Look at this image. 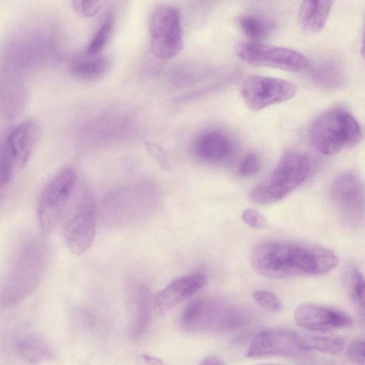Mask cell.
<instances>
[{
  "instance_id": "1",
  "label": "cell",
  "mask_w": 365,
  "mask_h": 365,
  "mask_svg": "<svg viewBox=\"0 0 365 365\" xmlns=\"http://www.w3.org/2000/svg\"><path fill=\"white\" fill-rule=\"evenodd\" d=\"M250 262L259 274L282 279L325 274L337 266L339 259L332 250L317 245L267 240L253 248Z\"/></svg>"
},
{
  "instance_id": "2",
  "label": "cell",
  "mask_w": 365,
  "mask_h": 365,
  "mask_svg": "<svg viewBox=\"0 0 365 365\" xmlns=\"http://www.w3.org/2000/svg\"><path fill=\"white\" fill-rule=\"evenodd\" d=\"M309 141L316 150L332 155L358 144L362 136L355 117L342 108H333L319 115L312 124Z\"/></svg>"
},
{
  "instance_id": "3",
  "label": "cell",
  "mask_w": 365,
  "mask_h": 365,
  "mask_svg": "<svg viewBox=\"0 0 365 365\" xmlns=\"http://www.w3.org/2000/svg\"><path fill=\"white\" fill-rule=\"evenodd\" d=\"M310 168V160L307 155L298 152L285 153L269 176L252 190L251 199L262 205L284 199L305 180Z\"/></svg>"
},
{
  "instance_id": "4",
  "label": "cell",
  "mask_w": 365,
  "mask_h": 365,
  "mask_svg": "<svg viewBox=\"0 0 365 365\" xmlns=\"http://www.w3.org/2000/svg\"><path fill=\"white\" fill-rule=\"evenodd\" d=\"M44 259L43 249L38 243L31 242L22 248L0 289L1 306H13L29 295L38 283Z\"/></svg>"
},
{
  "instance_id": "5",
  "label": "cell",
  "mask_w": 365,
  "mask_h": 365,
  "mask_svg": "<svg viewBox=\"0 0 365 365\" xmlns=\"http://www.w3.org/2000/svg\"><path fill=\"white\" fill-rule=\"evenodd\" d=\"M150 46L158 58L168 60L177 56L183 47V34L179 10L163 4L155 7L149 26Z\"/></svg>"
},
{
  "instance_id": "6",
  "label": "cell",
  "mask_w": 365,
  "mask_h": 365,
  "mask_svg": "<svg viewBox=\"0 0 365 365\" xmlns=\"http://www.w3.org/2000/svg\"><path fill=\"white\" fill-rule=\"evenodd\" d=\"M96 212L93 195L82 190L66 215L63 237L68 249L82 255L91 246L96 234Z\"/></svg>"
},
{
  "instance_id": "7",
  "label": "cell",
  "mask_w": 365,
  "mask_h": 365,
  "mask_svg": "<svg viewBox=\"0 0 365 365\" xmlns=\"http://www.w3.org/2000/svg\"><path fill=\"white\" fill-rule=\"evenodd\" d=\"M77 180L72 167L61 169L43 189L38 202V215L41 233L50 235L69 202Z\"/></svg>"
},
{
  "instance_id": "8",
  "label": "cell",
  "mask_w": 365,
  "mask_h": 365,
  "mask_svg": "<svg viewBox=\"0 0 365 365\" xmlns=\"http://www.w3.org/2000/svg\"><path fill=\"white\" fill-rule=\"evenodd\" d=\"M235 49L242 61L255 66L299 71L309 64L307 58L299 51L257 41L239 42Z\"/></svg>"
},
{
  "instance_id": "9",
  "label": "cell",
  "mask_w": 365,
  "mask_h": 365,
  "mask_svg": "<svg viewBox=\"0 0 365 365\" xmlns=\"http://www.w3.org/2000/svg\"><path fill=\"white\" fill-rule=\"evenodd\" d=\"M296 91V86L289 81L258 75L247 77L240 88L243 101L254 111L286 102Z\"/></svg>"
},
{
  "instance_id": "10",
  "label": "cell",
  "mask_w": 365,
  "mask_h": 365,
  "mask_svg": "<svg viewBox=\"0 0 365 365\" xmlns=\"http://www.w3.org/2000/svg\"><path fill=\"white\" fill-rule=\"evenodd\" d=\"M302 336L285 329H268L257 334L245 351V356L259 359L297 356L307 352Z\"/></svg>"
},
{
  "instance_id": "11",
  "label": "cell",
  "mask_w": 365,
  "mask_h": 365,
  "mask_svg": "<svg viewBox=\"0 0 365 365\" xmlns=\"http://www.w3.org/2000/svg\"><path fill=\"white\" fill-rule=\"evenodd\" d=\"M331 198L342 219L350 225H359L364 219V193L360 178L353 173L339 175L331 186Z\"/></svg>"
},
{
  "instance_id": "12",
  "label": "cell",
  "mask_w": 365,
  "mask_h": 365,
  "mask_svg": "<svg viewBox=\"0 0 365 365\" xmlns=\"http://www.w3.org/2000/svg\"><path fill=\"white\" fill-rule=\"evenodd\" d=\"M296 324L304 329L316 331L346 329L352 324V319L345 312L327 306L303 303L294 310Z\"/></svg>"
},
{
  "instance_id": "13",
  "label": "cell",
  "mask_w": 365,
  "mask_h": 365,
  "mask_svg": "<svg viewBox=\"0 0 365 365\" xmlns=\"http://www.w3.org/2000/svg\"><path fill=\"white\" fill-rule=\"evenodd\" d=\"M206 282V276L201 273H193L176 278L158 292L152 302L158 311L166 312L193 295L205 286Z\"/></svg>"
},
{
  "instance_id": "14",
  "label": "cell",
  "mask_w": 365,
  "mask_h": 365,
  "mask_svg": "<svg viewBox=\"0 0 365 365\" xmlns=\"http://www.w3.org/2000/svg\"><path fill=\"white\" fill-rule=\"evenodd\" d=\"M220 307L215 302L199 299L189 304L180 317L182 327L187 331H199L220 326Z\"/></svg>"
},
{
  "instance_id": "15",
  "label": "cell",
  "mask_w": 365,
  "mask_h": 365,
  "mask_svg": "<svg viewBox=\"0 0 365 365\" xmlns=\"http://www.w3.org/2000/svg\"><path fill=\"white\" fill-rule=\"evenodd\" d=\"M39 135L38 124L34 120L24 121L4 136L16 168H21L27 163Z\"/></svg>"
},
{
  "instance_id": "16",
  "label": "cell",
  "mask_w": 365,
  "mask_h": 365,
  "mask_svg": "<svg viewBox=\"0 0 365 365\" xmlns=\"http://www.w3.org/2000/svg\"><path fill=\"white\" fill-rule=\"evenodd\" d=\"M232 141L229 135L219 129L202 132L195 143V151L201 159L208 162L226 160L232 150Z\"/></svg>"
},
{
  "instance_id": "17",
  "label": "cell",
  "mask_w": 365,
  "mask_h": 365,
  "mask_svg": "<svg viewBox=\"0 0 365 365\" xmlns=\"http://www.w3.org/2000/svg\"><path fill=\"white\" fill-rule=\"evenodd\" d=\"M332 1H304L299 9L298 22L301 29L310 34L319 32L330 14Z\"/></svg>"
},
{
  "instance_id": "18",
  "label": "cell",
  "mask_w": 365,
  "mask_h": 365,
  "mask_svg": "<svg viewBox=\"0 0 365 365\" xmlns=\"http://www.w3.org/2000/svg\"><path fill=\"white\" fill-rule=\"evenodd\" d=\"M109 66V60L105 56H91L86 53L73 57L68 63V69L73 78L88 81L103 76Z\"/></svg>"
},
{
  "instance_id": "19",
  "label": "cell",
  "mask_w": 365,
  "mask_h": 365,
  "mask_svg": "<svg viewBox=\"0 0 365 365\" xmlns=\"http://www.w3.org/2000/svg\"><path fill=\"white\" fill-rule=\"evenodd\" d=\"M151 302L149 291L144 287H138L135 293L134 315L130 325V335L135 339L143 336L149 327Z\"/></svg>"
},
{
  "instance_id": "20",
  "label": "cell",
  "mask_w": 365,
  "mask_h": 365,
  "mask_svg": "<svg viewBox=\"0 0 365 365\" xmlns=\"http://www.w3.org/2000/svg\"><path fill=\"white\" fill-rule=\"evenodd\" d=\"M241 30L253 40H262L269 36L276 28L269 19L258 14H245L238 19Z\"/></svg>"
},
{
  "instance_id": "21",
  "label": "cell",
  "mask_w": 365,
  "mask_h": 365,
  "mask_svg": "<svg viewBox=\"0 0 365 365\" xmlns=\"http://www.w3.org/2000/svg\"><path fill=\"white\" fill-rule=\"evenodd\" d=\"M312 78L322 87L335 88L342 85L344 74L338 63L334 61H324L313 68Z\"/></svg>"
},
{
  "instance_id": "22",
  "label": "cell",
  "mask_w": 365,
  "mask_h": 365,
  "mask_svg": "<svg viewBox=\"0 0 365 365\" xmlns=\"http://www.w3.org/2000/svg\"><path fill=\"white\" fill-rule=\"evenodd\" d=\"M20 354L31 362H40L51 357L48 346L36 337L29 336L21 339L17 344Z\"/></svg>"
},
{
  "instance_id": "23",
  "label": "cell",
  "mask_w": 365,
  "mask_h": 365,
  "mask_svg": "<svg viewBox=\"0 0 365 365\" xmlns=\"http://www.w3.org/2000/svg\"><path fill=\"white\" fill-rule=\"evenodd\" d=\"M346 278L350 300L359 314L364 316V280L363 275L357 267L351 266L346 271Z\"/></svg>"
},
{
  "instance_id": "24",
  "label": "cell",
  "mask_w": 365,
  "mask_h": 365,
  "mask_svg": "<svg viewBox=\"0 0 365 365\" xmlns=\"http://www.w3.org/2000/svg\"><path fill=\"white\" fill-rule=\"evenodd\" d=\"M302 339L307 350H315L330 354L340 352L345 344L344 340L340 337L305 336H302Z\"/></svg>"
},
{
  "instance_id": "25",
  "label": "cell",
  "mask_w": 365,
  "mask_h": 365,
  "mask_svg": "<svg viewBox=\"0 0 365 365\" xmlns=\"http://www.w3.org/2000/svg\"><path fill=\"white\" fill-rule=\"evenodd\" d=\"M14 168V160L4 136L0 140V189L9 184Z\"/></svg>"
},
{
  "instance_id": "26",
  "label": "cell",
  "mask_w": 365,
  "mask_h": 365,
  "mask_svg": "<svg viewBox=\"0 0 365 365\" xmlns=\"http://www.w3.org/2000/svg\"><path fill=\"white\" fill-rule=\"evenodd\" d=\"M113 19L110 16L102 23L88 43L86 53L91 56L98 55L108 41L113 29Z\"/></svg>"
},
{
  "instance_id": "27",
  "label": "cell",
  "mask_w": 365,
  "mask_h": 365,
  "mask_svg": "<svg viewBox=\"0 0 365 365\" xmlns=\"http://www.w3.org/2000/svg\"><path fill=\"white\" fill-rule=\"evenodd\" d=\"M254 301L261 307L271 312L281 310L282 304L279 298L267 290H257L252 293Z\"/></svg>"
},
{
  "instance_id": "28",
  "label": "cell",
  "mask_w": 365,
  "mask_h": 365,
  "mask_svg": "<svg viewBox=\"0 0 365 365\" xmlns=\"http://www.w3.org/2000/svg\"><path fill=\"white\" fill-rule=\"evenodd\" d=\"M261 167L259 157L255 153H247L239 165V173L242 176H251L257 173Z\"/></svg>"
},
{
  "instance_id": "29",
  "label": "cell",
  "mask_w": 365,
  "mask_h": 365,
  "mask_svg": "<svg viewBox=\"0 0 365 365\" xmlns=\"http://www.w3.org/2000/svg\"><path fill=\"white\" fill-rule=\"evenodd\" d=\"M346 358L357 365H364V341L356 339L346 348Z\"/></svg>"
},
{
  "instance_id": "30",
  "label": "cell",
  "mask_w": 365,
  "mask_h": 365,
  "mask_svg": "<svg viewBox=\"0 0 365 365\" xmlns=\"http://www.w3.org/2000/svg\"><path fill=\"white\" fill-rule=\"evenodd\" d=\"M242 219L250 227L255 229H262L266 226L265 217L253 208L245 210L242 213Z\"/></svg>"
},
{
  "instance_id": "31",
  "label": "cell",
  "mask_w": 365,
  "mask_h": 365,
  "mask_svg": "<svg viewBox=\"0 0 365 365\" xmlns=\"http://www.w3.org/2000/svg\"><path fill=\"white\" fill-rule=\"evenodd\" d=\"M73 4L78 12L86 17L95 16L100 9V3L96 1H75Z\"/></svg>"
},
{
  "instance_id": "32",
  "label": "cell",
  "mask_w": 365,
  "mask_h": 365,
  "mask_svg": "<svg viewBox=\"0 0 365 365\" xmlns=\"http://www.w3.org/2000/svg\"><path fill=\"white\" fill-rule=\"evenodd\" d=\"M148 149L159 163H160L163 167H165L167 164L166 158L162 150L157 146L152 145L148 147Z\"/></svg>"
},
{
  "instance_id": "33",
  "label": "cell",
  "mask_w": 365,
  "mask_h": 365,
  "mask_svg": "<svg viewBox=\"0 0 365 365\" xmlns=\"http://www.w3.org/2000/svg\"><path fill=\"white\" fill-rule=\"evenodd\" d=\"M200 365H225L224 362L215 356H209L201 361Z\"/></svg>"
},
{
  "instance_id": "34",
  "label": "cell",
  "mask_w": 365,
  "mask_h": 365,
  "mask_svg": "<svg viewBox=\"0 0 365 365\" xmlns=\"http://www.w3.org/2000/svg\"><path fill=\"white\" fill-rule=\"evenodd\" d=\"M141 359L147 365H163L160 359L148 355H142Z\"/></svg>"
},
{
  "instance_id": "35",
  "label": "cell",
  "mask_w": 365,
  "mask_h": 365,
  "mask_svg": "<svg viewBox=\"0 0 365 365\" xmlns=\"http://www.w3.org/2000/svg\"><path fill=\"white\" fill-rule=\"evenodd\" d=\"M272 365H278V364H273Z\"/></svg>"
}]
</instances>
